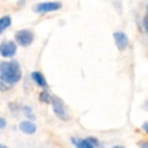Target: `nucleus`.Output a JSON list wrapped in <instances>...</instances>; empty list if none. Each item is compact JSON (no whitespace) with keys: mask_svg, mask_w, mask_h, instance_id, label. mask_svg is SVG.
Segmentation results:
<instances>
[{"mask_svg":"<svg viewBox=\"0 0 148 148\" xmlns=\"http://www.w3.org/2000/svg\"><path fill=\"white\" fill-rule=\"evenodd\" d=\"M10 88H12V86H9L8 83H6V82H3V81L0 80V91H7Z\"/></svg>","mask_w":148,"mask_h":148,"instance_id":"ddd939ff","label":"nucleus"},{"mask_svg":"<svg viewBox=\"0 0 148 148\" xmlns=\"http://www.w3.org/2000/svg\"><path fill=\"white\" fill-rule=\"evenodd\" d=\"M10 25H12V17L9 15L0 16V35L5 32Z\"/></svg>","mask_w":148,"mask_h":148,"instance_id":"9d476101","label":"nucleus"},{"mask_svg":"<svg viewBox=\"0 0 148 148\" xmlns=\"http://www.w3.org/2000/svg\"><path fill=\"white\" fill-rule=\"evenodd\" d=\"M6 126H7V120H6V118H3V117L0 116V130L6 128Z\"/></svg>","mask_w":148,"mask_h":148,"instance_id":"f3484780","label":"nucleus"},{"mask_svg":"<svg viewBox=\"0 0 148 148\" xmlns=\"http://www.w3.org/2000/svg\"><path fill=\"white\" fill-rule=\"evenodd\" d=\"M141 131H142L145 134L148 135V121H143V123L141 124Z\"/></svg>","mask_w":148,"mask_h":148,"instance_id":"dca6fc26","label":"nucleus"},{"mask_svg":"<svg viewBox=\"0 0 148 148\" xmlns=\"http://www.w3.org/2000/svg\"><path fill=\"white\" fill-rule=\"evenodd\" d=\"M142 24H143V28H145L146 32L148 34V12H147V14H146V15H145V17H143Z\"/></svg>","mask_w":148,"mask_h":148,"instance_id":"2eb2a0df","label":"nucleus"},{"mask_svg":"<svg viewBox=\"0 0 148 148\" xmlns=\"http://www.w3.org/2000/svg\"><path fill=\"white\" fill-rule=\"evenodd\" d=\"M138 148H148V139H142L138 142Z\"/></svg>","mask_w":148,"mask_h":148,"instance_id":"4468645a","label":"nucleus"},{"mask_svg":"<svg viewBox=\"0 0 148 148\" xmlns=\"http://www.w3.org/2000/svg\"><path fill=\"white\" fill-rule=\"evenodd\" d=\"M20 111L23 113V116L25 117V119H30V120H35L36 116L34 113V110L30 105H21Z\"/></svg>","mask_w":148,"mask_h":148,"instance_id":"9b49d317","label":"nucleus"},{"mask_svg":"<svg viewBox=\"0 0 148 148\" xmlns=\"http://www.w3.org/2000/svg\"><path fill=\"white\" fill-rule=\"evenodd\" d=\"M62 3L60 1H42L34 6V12L38 14H45V13H52L61 9Z\"/></svg>","mask_w":148,"mask_h":148,"instance_id":"7ed1b4c3","label":"nucleus"},{"mask_svg":"<svg viewBox=\"0 0 148 148\" xmlns=\"http://www.w3.org/2000/svg\"><path fill=\"white\" fill-rule=\"evenodd\" d=\"M50 104H51V108H52V111H53L54 116L58 119H60L62 121H68L69 120V113L67 111V108H66L64 101L59 96L52 95Z\"/></svg>","mask_w":148,"mask_h":148,"instance_id":"f03ea898","label":"nucleus"},{"mask_svg":"<svg viewBox=\"0 0 148 148\" xmlns=\"http://www.w3.org/2000/svg\"><path fill=\"white\" fill-rule=\"evenodd\" d=\"M0 148H9L8 146H6V145H2V143H0Z\"/></svg>","mask_w":148,"mask_h":148,"instance_id":"6ab92c4d","label":"nucleus"},{"mask_svg":"<svg viewBox=\"0 0 148 148\" xmlns=\"http://www.w3.org/2000/svg\"><path fill=\"white\" fill-rule=\"evenodd\" d=\"M18 130L27 135H32L37 132V125L35 123V120H30V119H24L21 120L18 123Z\"/></svg>","mask_w":148,"mask_h":148,"instance_id":"0eeeda50","label":"nucleus"},{"mask_svg":"<svg viewBox=\"0 0 148 148\" xmlns=\"http://www.w3.org/2000/svg\"><path fill=\"white\" fill-rule=\"evenodd\" d=\"M106 148H126V147L123 146V145H112V146H109Z\"/></svg>","mask_w":148,"mask_h":148,"instance_id":"a211bd4d","label":"nucleus"},{"mask_svg":"<svg viewBox=\"0 0 148 148\" xmlns=\"http://www.w3.org/2000/svg\"><path fill=\"white\" fill-rule=\"evenodd\" d=\"M30 77H31V80L34 81V83H35L36 86H38L39 88H42V89H46V88H47V81H46V79H45V76L43 75L42 72H39V71H34V72H31Z\"/></svg>","mask_w":148,"mask_h":148,"instance_id":"1a4fd4ad","label":"nucleus"},{"mask_svg":"<svg viewBox=\"0 0 148 148\" xmlns=\"http://www.w3.org/2000/svg\"><path fill=\"white\" fill-rule=\"evenodd\" d=\"M17 52V44L14 40H3L0 43V56L5 59L13 58Z\"/></svg>","mask_w":148,"mask_h":148,"instance_id":"39448f33","label":"nucleus"},{"mask_svg":"<svg viewBox=\"0 0 148 148\" xmlns=\"http://www.w3.org/2000/svg\"><path fill=\"white\" fill-rule=\"evenodd\" d=\"M35 35L30 29H21L15 32V43L20 46L27 47L32 44Z\"/></svg>","mask_w":148,"mask_h":148,"instance_id":"20e7f679","label":"nucleus"},{"mask_svg":"<svg viewBox=\"0 0 148 148\" xmlns=\"http://www.w3.org/2000/svg\"><path fill=\"white\" fill-rule=\"evenodd\" d=\"M51 98H52V95H51L46 89H43V90L39 92V95H38V99H39V102L43 103V104H50Z\"/></svg>","mask_w":148,"mask_h":148,"instance_id":"f8f14e48","label":"nucleus"},{"mask_svg":"<svg viewBox=\"0 0 148 148\" xmlns=\"http://www.w3.org/2000/svg\"><path fill=\"white\" fill-rule=\"evenodd\" d=\"M113 39H114V43H116V46L118 50L120 51H124L127 49L128 46V37L125 32L123 31H116L113 32Z\"/></svg>","mask_w":148,"mask_h":148,"instance_id":"6e6552de","label":"nucleus"},{"mask_svg":"<svg viewBox=\"0 0 148 148\" xmlns=\"http://www.w3.org/2000/svg\"><path fill=\"white\" fill-rule=\"evenodd\" d=\"M69 141L74 148H96L90 136H71Z\"/></svg>","mask_w":148,"mask_h":148,"instance_id":"423d86ee","label":"nucleus"},{"mask_svg":"<svg viewBox=\"0 0 148 148\" xmlns=\"http://www.w3.org/2000/svg\"><path fill=\"white\" fill-rule=\"evenodd\" d=\"M22 79V69L16 60H0V80L9 86L16 84Z\"/></svg>","mask_w":148,"mask_h":148,"instance_id":"f257e3e1","label":"nucleus"}]
</instances>
